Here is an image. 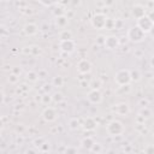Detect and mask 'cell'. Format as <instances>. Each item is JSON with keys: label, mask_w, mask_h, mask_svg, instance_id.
<instances>
[{"label": "cell", "mask_w": 154, "mask_h": 154, "mask_svg": "<svg viewBox=\"0 0 154 154\" xmlns=\"http://www.w3.org/2000/svg\"><path fill=\"white\" fill-rule=\"evenodd\" d=\"M106 131H107V134H108L109 136L116 137V136L123 135L124 131H125V128H124V125H123L122 122L114 119V120H111V122L106 125Z\"/></svg>", "instance_id": "obj_1"}, {"label": "cell", "mask_w": 154, "mask_h": 154, "mask_svg": "<svg viewBox=\"0 0 154 154\" xmlns=\"http://www.w3.org/2000/svg\"><path fill=\"white\" fill-rule=\"evenodd\" d=\"M2 128H4V119H2V117L0 116V131L2 130Z\"/></svg>", "instance_id": "obj_46"}, {"label": "cell", "mask_w": 154, "mask_h": 154, "mask_svg": "<svg viewBox=\"0 0 154 154\" xmlns=\"http://www.w3.org/2000/svg\"><path fill=\"white\" fill-rule=\"evenodd\" d=\"M52 85L53 87H63L64 85V78L61 77V76H55V77H53V79H52Z\"/></svg>", "instance_id": "obj_23"}, {"label": "cell", "mask_w": 154, "mask_h": 154, "mask_svg": "<svg viewBox=\"0 0 154 154\" xmlns=\"http://www.w3.org/2000/svg\"><path fill=\"white\" fill-rule=\"evenodd\" d=\"M64 154H78V149L73 146H69V147L65 148Z\"/></svg>", "instance_id": "obj_29"}, {"label": "cell", "mask_w": 154, "mask_h": 154, "mask_svg": "<svg viewBox=\"0 0 154 154\" xmlns=\"http://www.w3.org/2000/svg\"><path fill=\"white\" fill-rule=\"evenodd\" d=\"M45 142H46V138H43V137H36V138L32 141V144H34V147H35L36 149H40V147H41Z\"/></svg>", "instance_id": "obj_24"}, {"label": "cell", "mask_w": 154, "mask_h": 154, "mask_svg": "<svg viewBox=\"0 0 154 154\" xmlns=\"http://www.w3.org/2000/svg\"><path fill=\"white\" fill-rule=\"evenodd\" d=\"M146 10H147V8H146L143 5L136 4V5H134L132 8H131V16H132L135 19H140V18H142L143 16L147 14V13H146Z\"/></svg>", "instance_id": "obj_12"}, {"label": "cell", "mask_w": 154, "mask_h": 154, "mask_svg": "<svg viewBox=\"0 0 154 154\" xmlns=\"http://www.w3.org/2000/svg\"><path fill=\"white\" fill-rule=\"evenodd\" d=\"M25 79H26V82H29V83L36 82V81L38 79L37 72H35V71H29V72L25 75Z\"/></svg>", "instance_id": "obj_21"}, {"label": "cell", "mask_w": 154, "mask_h": 154, "mask_svg": "<svg viewBox=\"0 0 154 154\" xmlns=\"http://www.w3.org/2000/svg\"><path fill=\"white\" fill-rule=\"evenodd\" d=\"M94 142H95V141H94L91 137H84V138L81 141V144H82V147H83L84 149H87V150H90V148L93 147Z\"/></svg>", "instance_id": "obj_19"}, {"label": "cell", "mask_w": 154, "mask_h": 154, "mask_svg": "<svg viewBox=\"0 0 154 154\" xmlns=\"http://www.w3.org/2000/svg\"><path fill=\"white\" fill-rule=\"evenodd\" d=\"M77 71L81 75H88L91 71V63L88 59H81L77 63Z\"/></svg>", "instance_id": "obj_10"}, {"label": "cell", "mask_w": 154, "mask_h": 154, "mask_svg": "<svg viewBox=\"0 0 154 154\" xmlns=\"http://www.w3.org/2000/svg\"><path fill=\"white\" fill-rule=\"evenodd\" d=\"M141 105H143L142 106V108L143 107H148V100H146V99H143V100H141V102H140Z\"/></svg>", "instance_id": "obj_43"}, {"label": "cell", "mask_w": 154, "mask_h": 154, "mask_svg": "<svg viewBox=\"0 0 154 154\" xmlns=\"http://www.w3.org/2000/svg\"><path fill=\"white\" fill-rule=\"evenodd\" d=\"M87 99H88V101H89L90 103H93V105H99V103L102 102L103 96H102V93H101L100 90H97V89H91V90L87 94Z\"/></svg>", "instance_id": "obj_8"}, {"label": "cell", "mask_w": 154, "mask_h": 154, "mask_svg": "<svg viewBox=\"0 0 154 154\" xmlns=\"http://www.w3.org/2000/svg\"><path fill=\"white\" fill-rule=\"evenodd\" d=\"M52 84H45L43 85V90H45V94H48L49 91H51V89H52Z\"/></svg>", "instance_id": "obj_39"}, {"label": "cell", "mask_w": 154, "mask_h": 154, "mask_svg": "<svg viewBox=\"0 0 154 154\" xmlns=\"http://www.w3.org/2000/svg\"><path fill=\"white\" fill-rule=\"evenodd\" d=\"M52 101H54V102H57V103H60L61 101H64L63 94H61V93H54V94L52 95Z\"/></svg>", "instance_id": "obj_26"}, {"label": "cell", "mask_w": 154, "mask_h": 154, "mask_svg": "<svg viewBox=\"0 0 154 154\" xmlns=\"http://www.w3.org/2000/svg\"><path fill=\"white\" fill-rule=\"evenodd\" d=\"M129 71H130V79H131V82H138V81H141L142 73H141L140 70L134 69V70H129Z\"/></svg>", "instance_id": "obj_18"}, {"label": "cell", "mask_w": 154, "mask_h": 154, "mask_svg": "<svg viewBox=\"0 0 154 154\" xmlns=\"http://www.w3.org/2000/svg\"><path fill=\"white\" fill-rule=\"evenodd\" d=\"M41 117H42V119L45 120V122H47V123H53V122H55L57 120V118H58V112H57V109L54 108V107H46L43 111H42V113H41Z\"/></svg>", "instance_id": "obj_6"}, {"label": "cell", "mask_w": 154, "mask_h": 154, "mask_svg": "<svg viewBox=\"0 0 154 154\" xmlns=\"http://www.w3.org/2000/svg\"><path fill=\"white\" fill-rule=\"evenodd\" d=\"M41 102L43 105H49L52 102V95L51 94H43L41 96Z\"/></svg>", "instance_id": "obj_27"}, {"label": "cell", "mask_w": 154, "mask_h": 154, "mask_svg": "<svg viewBox=\"0 0 154 154\" xmlns=\"http://www.w3.org/2000/svg\"><path fill=\"white\" fill-rule=\"evenodd\" d=\"M4 101H5V95L2 91H0V103H4Z\"/></svg>", "instance_id": "obj_45"}, {"label": "cell", "mask_w": 154, "mask_h": 154, "mask_svg": "<svg viewBox=\"0 0 154 154\" xmlns=\"http://www.w3.org/2000/svg\"><path fill=\"white\" fill-rule=\"evenodd\" d=\"M69 128L71 130H78L81 128V123H79L78 118H71L69 120Z\"/></svg>", "instance_id": "obj_22"}, {"label": "cell", "mask_w": 154, "mask_h": 154, "mask_svg": "<svg viewBox=\"0 0 154 154\" xmlns=\"http://www.w3.org/2000/svg\"><path fill=\"white\" fill-rule=\"evenodd\" d=\"M69 24V17L65 16V14H61V16H58L55 17V25L57 28L59 29H65Z\"/></svg>", "instance_id": "obj_15"}, {"label": "cell", "mask_w": 154, "mask_h": 154, "mask_svg": "<svg viewBox=\"0 0 154 154\" xmlns=\"http://www.w3.org/2000/svg\"><path fill=\"white\" fill-rule=\"evenodd\" d=\"M37 76H38V78H45L47 76V72L45 70H41V71L37 72Z\"/></svg>", "instance_id": "obj_40"}, {"label": "cell", "mask_w": 154, "mask_h": 154, "mask_svg": "<svg viewBox=\"0 0 154 154\" xmlns=\"http://www.w3.org/2000/svg\"><path fill=\"white\" fill-rule=\"evenodd\" d=\"M89 85L91 87V89H97V90H100V88H101V85H102V82H101L100 79H94V81L90 82Z\"/></svg>", "instance_id": "obj_28"}, {"label": "cell", "mask_w": 154, "mask_h": 154, "mask_svg": "<svg viewBox=\"0 0 154 154\" xmlns=\"http://www.w3.org/2000/svg\"><path fill=\"white\" fill-rule=\"evenodd\" d=\"M0 35H7V29H5L4 26H0Z\"/></svg>", "instance_id": "obj_44"}, {"label": "cell", "mask_w": 154, "mask_h": 154, "mask_svg": "<svg viewBox=\"0 0 154 154\" xmlns=\"http://www.w3.org/2000/svg\"><path fill=\"white\" fill-rule=\"evenodd\" d=\"M81 85H82V87H85V85H87V87H88V85H89V83H88V82H85V81H84V82H81Z\"/></svg>", "instance_id": "obj_48"}, {"label": "cell", "mask_w": 154, "mask_h": 154, "mask_svg": "<svg viewBox=\"0 0 154 154\" xmlns=\"http://www.w3.org/2000/svg\"><path fill=\"white\" fill-rule=\"evenodd\" d=\"M24 130H25V128H24L23 124H18V125L16 126V131H17L19 135H22V134L24 132Z\"/></svg>", "instance_id": "obj_36"}, {"label": "cell", "mask_w": 154, "mask_h": 154, "mask_svg": "<svg viewBox=\"0 0 154 154\" xmlns=\"http://www.w3.org/2000/svg\"><path fill=\"white\" fill-rule=\"evenodd\" d=\"M131 91V85L130 84H125V85H119L116 90V94L119 95V96H124V95H128L130 94Z\"/></svg>", "instance_id": "obj_16"}, {"label": "cell", "mask_w": 154, "mask_h": 154, "mask_svg": "<svg viewBox=\"0 0 154 154\" xmlns=\"http://www.w3.org/2000/svg\"><path fill=\"white\" fill-rule=\"evenodd\" d=\"M144 154H154V146L148 144L144 147Z\"/></svg>", "instance_id": "obj_34"}, {"label": "cell", "mask_w": 154, "mask_h": 154, "mask_svg": "<svg viewBox=\"0 0 154 154\" xmlns=\"http://www.w3.org/2000/svg\"><path fill=\"white\" fill-rule=\"evenodd\" d=\"M72 38H73L72 32H71V30H69V29H63V30L59 32V40H60V41L72 40Z\"/></svg>", "instance_id": "obj_17"}, {"label": "cell", "mask_w": 154, "mask_h": 154, "mask_svg": "<svg viewBox=\"0 0 154 154\" xmlns=\"http://www.w3.org/2000/svg\"><path fill=\"white\" fill-rule=\"evenodd\" d=\"M59 48L61 52L64 53H67V54H71L75 52L76 49V43L73 40H65V41H60L59 42Z\"/></svg>", "instance_id": "obj_9"}, {"label": "cell", "mask_w": 154, "mask_h": 154, "mask_svg": "<svg viewBox=\"0 0 154 154\" xmlns=\"http://www.w3.org/2000/svg\"><path fill=\"white\" fill-rule=\"evenodd\" d=\"M120 42H119V37L116 36V35H108V36H105V41H103V46L109 49V51H113V49H117L119 47Z\"/></svg>", "instance_id": "obj_7"}, {"label": "cell", "mask_w": 154, "mask_h": 154, "mask_svg": "<svg viewBox=\"0 0 154 154\" xmlns=\"http://www.w3.org/2000/svg\"><path fill=\"white\" fill-rule=\"evenodd\" d=\"M41 48L38 47V46H31L30 47V53L32 54V55H38L40 53H41Z\"/></svg>", "instance_id": "obj_31"}, {"label": "cell", "mask_w": 154, "mask_h": 154, "mask_svg": "<svg viewBox=\"0 0 154 154\" xmlns=\"http://www.w3.org/2000/svg\"><path fill=\"white\" fill-rule=\"evenodd\" d=\"M114 82L118 85H125V84H130L131 79H130V71L128 69H120L116 72L114 75Z\"/></svg>", "instance_id": "obj_3"}, {"label": "cell", "mask_w": 154, "mask_h": 154, "mask_svg": "<svg viewBox=\"0 0 154 154\" xmlns=\"http://www.w3.org/2000/svg\"><path fill=\"white\" fill-rule=\"evenodd\" d=\"M38 4H41V5H43V6H53V5H57L58 2H55V1H48V2H45V1H38Z\"/></svg>", "instance_id": "obj_38"}, {"label": "cell", "mask_w": 154, "mask_h": 154, "mask_svg": "<svg viewBox=\"0 0 154 154\" xmlns=\"http://www.w3.org/2000/svg\"><path fill=\"white\" fill-rule=\"evenodd\" d=\"M136 26H138L144 34H148V32L152 31V29H153V26H154V22H153V19H152L150 16L146 14V16H143L142 18L137 19Z\"/></svg>", "instance_id": "obj_4"}, {"label": "cell", "mask_w": 154, "mask_h": 154, "mask_svg": "<svg viewBox=\"0 0 154 154\" xmlns=\"http://www.w3.org/2000/svg\"><path fill=\"white\" fill-rule=\"evenodd\" d=\"M103 41H105V36H102V35H100V36L97 37V40H96V42H97L99 45H103Z\"/></svg>", "instance_id": "obj_41"}, {"label": "cell", "mask_w": 154, "mask_h": 154, "mask_svg": "<svg viewBox=\"0 0 154 154\" xmlns=\"http://www.w3.org/2000/svg\"><path fill=\"white\" fill-rule=\"evenodd\" d=\"M23 31L26 36H34L37 34L38 31V26L35 24V23H26L24 26H23Z\"/></svg>", "instance_id": "obj_14"}, {"label": "cell", "mask_w": 154, "mask_h": 154, "mask_svg": "<svg viewBox=\"0 0 154 154\" xmlns=\"http://www.w3.org/2000/svg\"><path fill=\"white\" fill-rule=\"evenodd\" d=\"M49 149H51V144H49V142H47V141L40 147V150H41L42 153H48Z\"/></svg>", "instance_id": "obj_32"}, {"label": "cell", "mask_w": 154, "mask_h": 154, "mask_svg": "<svg viewBox=\"0 0 154 154\" xmlns=\"http://www.w3.org/2000/svg\"><path fill=\"white\" fill-rule=\"evenodd\" d=\"M106 22H107V17H106L103 13H96V14H94V16L91 17V19H90V23H91L93 28L96 29V30L105 29Z\"/></svg>", "instance_id": "obj_5"}, {"label": "cell", "mask_w": 154, "mask_h": 154, "mask_svg": "<svg viewBox=\"0 0 154 154\" xmlns=\"http://www.w3.org/2000/svg\"><path fill=\"white\" fill-rule=\"evenodd\" d=\"M134 54H136L138 58H142V51H136Z\"/></svg>", "instance_id": "obj_47"}, {"label": "cell", "mask_w": 154, "mask_h": 154, "mask_svg": "<svg viewBox=\"0 0 154 154\" xmlns=\"http://www.w3.org/2000/svg\"><path fill=\"white\" fill-rule=\"evenodd\" d=\"M113 112H114L116 114H118V116L125 117V116H128V114L130 113V106H129V103H126V102H119V103L114 105Z\"/></svg>", "instance_id": "obj_11"}, {"label": "cell", "mask_w": 154, "mask_h": 154, "mask_svg": "<svg viewBox=\"0 0 154 154\" xmlns=\"http://www.w3.org/2000/svg\"><path fill=\"white\" fill-rule=\"evenodd\" d=\"M0 91H1V88H0Z\"/></svg>", "instance_id": "obj_49"}, {"label": "cell", "mask_w": 154, "mask_h": 154, "mask_svg": "<svg viewBox=\"0 0 154 154\" xmlns=\"http://www.w3.org/2000/svg\"><path fill=\"white\" fill-rule=\"evenodd\" d=\"M17 90H18V93H22V91L28 93V91H29V87H28L25 83H23V84H19V85H18Z\"/></svg>", "instance_id": "obj_33"}, {"label": "cell", "mask_w": 154, "mask_h": 154, "mask_svg": "<svg viewBox=\"0 0 154 154\" xmlns=\"http://www.w3.org/2000/svg\"><path fill=\"white\" fill-rule=\"evenodd\" d=\"M25 154H38V152H37V149L35 147H31V148H28L25 150Z\"/></svg>", "instance_id": "obj_37"}, {"label": "cell", "mask_w": 154, "mask_h": 154, "mask_svg": "<svg viewBox=\"0 0 154 154\" xmlns=\"http://www.w3.org/2000/svg\"><path fill=\"white\" fill-rule=\"evenodd\" d=\"M12 73H14V75H17V76H19V75L22 73V69H18V67H14V69L12 70Z\"/></svg>", "instance_id": "obj_42"}, {"label": "cell", "mask_w": 154, "mask_h": 154, "mask_svg": "<svg viewBox=\"0 0 154 154\" xmlns=\"http://www.w3.org/2000/svg\"><path fill=\"white\" fill-rule=\"evenodd\" d=\"M90 150H91L94 154H100V153L102 152V146H101V143L94 142V144H93V147L90 148Z\"/></svg>", "instance_id": "obj_25"}, {"label": "cell", "mask_w": 154, "mask_h": 154, "mask_svg": "<svg viewBox=\"0 0 154 154\" xmlns=\"http://www.w3.org/2000/svg\"><path fill=\"white\" fill-rule=\"evenodd\" d=\"M126 37L130 42H134V43H140L142 42L144 38H146V34L138 28V26H131L129 30H128V34H126Z\"/></svg>", "instance_id": "obj_2"}, {"label": "cell", "mask_w": 154, "mask_h": 154, "mask_svg": "<svg viewBox=\"0 0 154 154\" xmlns=\"http://www.w3.org/2000/svg\"><path fill=\"white\" fill-rule=\"evenodd\" d=\"M152 111L148 108V107H143V108H141V111H140V117L143 119V120H147V119H149V118H152Z\"/></svg>", "instance_id": "obj_20"}, {"label": "cell", "mask_w": 154, "mask_h": 154, "mask_svg": "<svg viewBox=\"0 0 154 154\" xmlns=\"http://www.w3.org/2000/svg\"><path fill=\"white\" fill-rule=\"evenodd\" d=\"M82 128L85 130V131H93L97 128V122L93 118V117H87L82 124Z\"/></svg>", "instance_id": "obj_13"}, {"label": "cell", "mask_w": 154, "mask_h": 154, "mask_svg": "<svg viewBox=\"0 0 154 154\" xmlns=\"http://www.w3.org/2000/svg\"><path fill=\"white\" fill-rule=\"evenodd\" d=\"M7 81H8V83H11V84H16V83H18V81H19V76H17V75H14V73H11V75L8 76V78H7Z\"/></svg>", "instance_id": "obj_30"}, {"label": "cell", "mask_w": 154, "mask_h": 154, "mask_svg": "<svg viewBox=\"0 0 154 154\" xmlns=\"http://www.w3.org/2000/svg\"><path fill=\"white\" fill-rule=\"evenodd\" d=\"M105 28H106L107 30H111V29H114V22L107 18V22H106V25H105Z\"/></svg>", "instance_id": "obj_35"}]
</instances>
